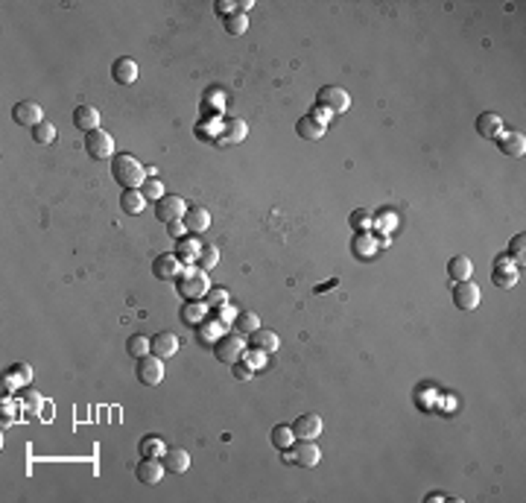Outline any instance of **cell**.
Returning a JSON list of instances; mask_svg holds the SVG:
<instances>
[{"instance_id": "cell-1", "label": "cell", "mask_w": 526, "mask_h": 503, "mask_svg": "<svg viewBox=\"0 0 526 503\" xmlns=\"http://www.w3.org/2000/svg\"><path fill=\"white\" fill-rule=\"evenodd\" d=\"M111 178L118 182L123 190H135L146 182V167L141 164V161L135 155L129 153H120L111 158Z\"/></svg>"}, {"instance_id": "cell-2", "label": "cell", "mask_w": 526, "mask_h": 503, "mask_svg": "<svg viewBox=\"0 0 526 503\" xmlns=\"http://www.w3.org/2000/svg\"><path fill=\"white\" fill-rule=\"evenodd\" d=\"M176 290L185 302H202L208 296L211 284H208V275L202 269H187V272H178Z\"/></svg>"}, {"instance_id": "cell-3", "label": "cell", "mask_w": 526, "mask_h": 503, "mask_svg": "<svg viewBox=\"0 0 526 503\" xmlns=\"http://www.w3.org/2000/svg\"><path fill=\"white\" fill-rule=\"evenodd\" d=\"M246 339H243V334H237V331H228V334H222L217 343H213V354H217V360L220 363H228V366H234L237 360H243V354H246Z\"/></svg>"}, {"instance_id": "cell-4", "label": "cell", "mask_w": 526, "mask_h": 503, "mask_svg": "<svg viewBox=\"0 0 526 503\" xmlns=\"http://www.w3.org/2000/svg\"><path fill=\"white\" fill-rule=\"evenodd\" d=\"M316 108L327 111V115H345L351 108V97L339 85H325L316 91Z\"/></svg>"}, {"instance_id": "cell-5", "label": "cell", "mask_w": 526, "mask_h": 503, "mask_svg": "<svg viewBox=\"0 0 526 503\" xmlns=\"http://www.w3.org/2000/svg\"><path fill=\"white\" fill-rule=\"evenodd\" d=\"M281 457H284V462L301 465V468H313V465H319V460H322V451L316 448V442H301V439H295L292 448L281 451Z\"/></svg>"}, {"instance_id": "cell-6", "label": "cell", "mask_w": 526, "mask_h": 503, "mask_svg": "<svg viewBox=\"0 0 526 503\" xmlns=\"http://www.w3.org/2000/svg\"><path fill=\"white\" fill-rule=\"evenodd\" d=\"M85 153L94 161L114 158V138L106 132V129H94V132L85 135Z\"/></svg>"}, {"instance_id": "cell-7", "label": "cell", "mask_w": 526, "mask_h": 503, "mask_svg": "<svg viewBox=\"0 0 526 503\" xmlns=\"http://www.w3.org/2000/svg\"><path fill=\"white\" fill-rule=\"evenodd\" d=\"M518 278H520V267L509 255H500L495 261V269H491V281H495V287L509 290V287L518 284Z\"/></svg>"}, {"instance_id": "cell-8", "label": "cell", "mask_w": 526, "mask_h": 503, "mask_svg": "<svg viewBox=\"0 0 526 503\" xmlns=\"http://www.w3.org/2000/svg\"><path fill=\"white\" fill-rule=\"evenodd\" d=\"M135 375H138V381H141L143 386H158V383L164 381V360L150 351L146 357H141V360H138Z\"/></svg>"}, {"instance_id": "cell-9", "label": "cell", "mask_w": 526, "mask_h": 503, "mask_svg": "<svg viewBox=\"0 0 526 503\" xmlns=\"http://www.w3.org/2000/svg\"><path fill=\"white\" fill-rule=\"evenodd\" d=\"M185 211H187V202L182 199V197H176V193H164V197L155 202V217H158V222H173V220H182L185 217Z\"/></svg>"}, {"instance_id": "cell-10", "label": "cell", "mask_w": 526, "mask_h": 503, "mask_svg": "<svg viewBox=\"0 0 526 503\" xmlns=\"http://www.w3.org/2000/svg\"><path fill=\"white\" fill-rule=\"evenodd\" d=\"M480 299H483V293H480V287H476L474 278L453 284V304L459 307V311H474V307L480 304Z\"/></svg>"}, {"instance_id": "cell-11", "label": "cell", "mask_w": 526, "mask_h": 503, "mask_svg": "<svg viewBox=\"0 0 526 503\" xmlns=\"http://www.w3.org/2000/svg\"><path fill=\"white\" fill-rule=\"evenodd\" d=\"M292 433H295V439H301V442H316L319 436H322V418L316 413H304L292 421Z\"/></svg>"}, {"instance_id": "cell-12", "label": "cell", "mask_w": 526, "mask_h": 503, "mask_svg": "<svg viewBox=\"0 0 526 503\" xmlns=\"http://www.w3.org/2000/svg\"><path fill=\"white\" fill-rule=\"evenodd\" d=\"M12 120L18 123V126L32 129V126H38V123L44 120V111H41V106H38V103H32V100H21V103H15V108H12Z\"/></svg>"}, {"instance_id": "cell-13", "label": "cell", "mask_w": 526, "mask_h": 503, "mask_svg": "<svg viewBox=\"0 0 526 503\" xmlns=\"http://www.w3.org/2000/svg\"><path fill=\"white\" fill-rule=\"evenodd\" d=\"M182 222H185V229L190 234H202V232L211 229V211L205 205H187Z\"/></svg>"}, {"instance_id": "cell-14", "label": "cell", "mask_w": 526, "mask_h": 503, "mask_svg": "<svg viewBox=\"0 0 526 503\" xmlns=\"http://www.w3.org/2000/svg\"><path fill=\"white\" fill-rule=\"evenodd\" d=\"M164 462L161 460H152V457H143L141 462H138V468H135V477H138V483H143V486H158L161 483V477H164Z\"/></svg>"}, {"instance_id": "cell-15", "label": "cell", "mask_w": 526, "mask_h": 503, "mask_svg": "<svg viewBox=\"0 0 526 503\" xmlns=\"http://www.w3.org/2000/svg\"><path fill=\"white\" fill-rule=\"evenodd\" d=\"M178 267H182V261H178L173 252H164L152 261V275L158 281H176L178 278Z\"/></svg>"}, {"instance_id": "cell-16", "label": "cell", "mask_w": 526, "mask_h": 503, "mask_svg": "<svg viewBox=\"0 0 526 503\" xmlns=\"http://www.w3.org/2000/svg\"><path fill=\"white\" fill-rule=\"evenodd\" d=\"M111 79L118 85H132L138 79V62L132 59V56H120V59H114L111 64Z\"/></svg>"}, {"instance_id": "cell-17", "label": "cell", "mask_w": 526, "mask_h": 503, "mask_svg": "<svg viewBox=\"0 0 526 503\" xmlns=\"http://www.w3.org/2000/svg\"><path fill=\"white\" fill-rule=\"evenodd\" d=\"M495 141H497V150L506 158H523V153H526V138L520 132H500Z\"/></svg>"}, {"instance_id": "cell-18", "label": "cell", "mask_w": 526, "mask_h": 503, "mask_svg": "<svg viewBox=\"0 0 526 503\" xmlns=\"http://www.w3.org/2000/svg\"><path fill=\"white\" fill-rule=\"evenodd\" d=\"M246 346L255 348V351H263V354H272L278 346H281V339H278V334L269 331V328H257V331L249 334V343Z\"/></svg>"}, {"instance_id": "cell-19", "label": "cell", "mask_w": 526, "mask_h": 503, "mask_svg": "<svg viewBox=\"0 0 526 503\" xmlns=\"http://www.w3.org/2000/svg\"><path fill=\"white\" fill-rule=\"evenodd\" d=\"M500 132H503V120H500L497 111H483V115L476 118V135L480 138L495 141Z\"/></svg>"}, {"instance_id": "cell-20", "label": "cell", "mask_w": 526, "mask_h": 503, "mask_svg": "<svg viewBox=\"0 0 526 503\" xmlns=\"http://www.w3.org/2000/svg\"><path fill=\"white\" fill-rule=\"evenodd\" d=\"M161 462H164V468H167V472L185 474L187 468H190V453H187L185 448H167V451H164V457H161Z\"/></svg>"}, {"instance_id": "cell-21", "label": "cell", "mask_w": 526, "mask_h": 503, "mask_svg": "<svg viewBox=\"0 0 526 503\" xmlns=\"http://www.w3.org/2000/svg\"><path fill=\"white\" fill-rule=\"evenodd\" d=\"M150 339H152V354L161 357V360H170V357L178 351V336L170 334V331H158Z\"/></svg>"}, {"instance_id": "cell-22", "label": "cell", "mask_w": 526, "mask_h": 503, "mask_svg": "<svg viewBox=\"0 0 526 503\" xmlns=\"http://www.w3.org/2000/svg\"><path fill=\"white\" fill-rule=\"evenodd\" d=\"M73 126L79 129V132H94V129H100V111H97L94 106H76L73 111Z\"/></svg>"}, {"instance_id": "cell-23", "label": "cell", "mask_w": 526, "mask_h": 503, "mask_svg": "<svg viewBox=\"0 0 526 503\" xmlns=\"http://www.w3.org/2000/svg\"><path fill=\"white\" fill-rule=\"evenodd\" d=\"M199 252H202V243H196L193 234L187 232L185 237H178V240H176V252H173V255H176L182 264H190V267H193V264H196V257H199Z\"/></svg>"}, {"instance_id": "cell-24", "label": "cell", "mask_w": 526, "mask_h": 503, "mask_svg": "<svg viewBox=\"0 0 526 503\" xmlns=\"http://www.w3.org/2000/svg\"><path fill=\"white\" fill-rule=\"evenodd\" d=\"M448 275H450V281H468L474 278V261L468 255H453L450 261H448Z\"/></svg>"}, {"instance_id": "cell-25", "label": "cell", "mask_w": 526, "mask_h": 503, "mask_svg": "<svg viewBox=\"0 0 526 503\" xmlns=\"http://www.w3.org/2000/svg\"><path fill=\"white\" fill-rule=\"evenodd\" d=\"M295 132H299V138H304V141H319V138H325V123L316 120L313 115H304V118H299V123H295Z\"/></svg>"}, {"instance_id": "cell-26", "label": "cell", "mask_w": 526, "mask_h": 503, "mask_svg": "<svg viewBox=\"0 0 526 503\" xmlns=\"http://www.w3.org/2000/svg\"><path fill=\"white\" fill-rule=\"evenodd\" d=\"M120 208L126 211V214H141V211L146 208V197L141 193V187H135V190H123L120 193Z\"/></svg>"}, {"instance_id": "cell-27", "label": "cell", "mask_w": 526, "mask_h": 503, "mask_svg": "<svg viewBox=\"0 0 526 503\" xmlns=\"http://www.w3.org/2000/svg\"><path fill=\"white\" fill-rule=\"evenodd\" d=\"M351 252L360 257H371L377 252V240L371 237V232H357L351 240Z\"/></svg>"}, {"instance_id": "cell-28", "label": "cell", "mask_w": 526, "mask_h": 503, "mask_svg": "<svg viewBox=\"0 0 526 503\" xmlns=\"http://www.w3.org/2000/svg\"><path fill=\"white\" fill-rule=\"evenodd\" d=\"M205 313H208V304L205 302H185L182 307V319H185V325H202L205 322Z\"/></svg>"}, {"instance_id": "cell-29", "label": "cell", "mask_w": 526, "mask_h": 503, "mask_svg": "<svg viewBox=\"0 0 526 503\" xmlns=\"http://www.w3.org/2000/svg\"><path fill=\"white\" fill-rule=\"evenodd\" d=\"M269 439H272V445H275L278 451H287V448L295 445V433H292L290 425H275L272 433H269Z\"/></svg>"}, {"instance_id": "cell-30", "label": "cell", "mask_w": 526, "mask_h": 503, "mask_svg": "<svg viewBox=\"0 0 526 503\" xmlns=\"http://www.w3.org/2000/svg\"><path fill=\"white\" fill-rule=\"evenodd\" d=\"M138 448H141V457H152V460H161L164 451H167V445H164L161 436H143Z\"/></svg>"}, {"instance_id": "cell-31", "label": "cell", "mask_w": 526, "mask_h": 503, "mask_svg": "<svg viewBox=\"0 0 526 503\" xmlns=\"http://www.w3.org/2000/svg\"><path fill=\"white\" fill-rule=\"evenodd\" d=\"M126 351L135 357V360H141V357H146L152 351V339H146L143 334H135V336H129L126 339Z\"/></svg>"}, {"instance_id": "cell-32", "label": "cell", "mask_w": 526, "mask_h": 503, "mask_svg": "<svg viewBox=\"0 0 526 503\" xmlns=\"http://www.w3.org/2000/svg\"><path fill=\"white\" fill-rule=\"evenodd\" d=\"M232 325H234L237 334H252V331L260 328V319H257V313H252V311H240V313L234 316Z\"/></svg>"}, {"instance_id": "cell-33", "label": "cell", "mask_w": 526, "mask_h": 503, "mask_svg": "<svg viewBox=\"0 0 526 503\" xmlns=\"http://www.w3.org/2000/svg\"><path fill=\"white\" fill-rule=\"evenodd\" d=\"M217 264H220V252H217V246H202L199 257H196V269L208 272V269H213Z\"/></svg>"}, {"instance_id": "cell-34", "label": "cell", "mask_w": 526, "mask_h": 503, "mask_svg": "<svg viewBox=\"0 0 526 503\" xmlns=\"http://www.w3.org/2000/svg\"><path fill=\"white\" fill-rule=\"evenodd\" d=\"M29 132H32V141H36V143H53L56 141V126L47 123V120H41L38 126H32Z\"/></svg>"}, {"instance_id": "cell-35", "label": "cell", "mask_w": 526, "mask_h": 503, "mask_svg": "<svg viewBox=\"0 0 526 503\" xmlns=\"http://www.w3.org/2000/svg\"><path fill=\"white\" fill-rule=\"evenodd\" d=\"M141 193L146 197V202H158L164 197V182H158L155 176H146V182L141 185Z\"/></svg>"}, {"instance_id": "cell-36", "label": "cell", "mask_w": 526, "mask_h": 503, "mask_svg": "<svg viewBox=\"0 0 526 503\" xmlns=\"http://www.w3.org/2000/svg\"><path fill=\"white\" fill-rule=\"evenodd\" d=\"M246 29H249V18H246L243 12H234V15H228V18H225V32H228V36H243Z\"/></svg>"}, {"instance_id": "cell-37", "label": "cell", "mask_w": 526, "mask_h": 503, "mask_svg": "<svg viewBox=\"0 0 526 503\" xmlns=\"http://www.w3.org/2000/svg\"><path fill=\"white\" fill-rule=\"evenodd\" d=\"M523 249H526V234L520 232V234H515L512 237V243H509V257L523 269Z\"/></svg>"}, {"instance_id": "cell-38", "label": "cell", "mask_w": 526, "mask_h": 503, "mask_svg": "<svg viewBox=\"0 0 526 503\" xmlns=\"http://www.w3.org/2000/svg\"><path fill=\"white\" fill-rule=\"evenodd\" d=\"M208 307H213V311H217V307H222V304H228V290L225 287H211L208 290V296L202 299Z\"/></svg>"}, {"instance_id": "cell-39", "label": "cell", "mask_w": 526, "mask_h": 503, "mask_svg": "<svg viewBox=\"0 0 526 503\" xmlns=\"http://www.w3.org/2000/svg\"><path fill=\"white\" fill-rule=\"evenodd\" d=\"M351 225H354V232H369L371 229V211H354Z\"/></svg>"}, {"instance_id": "cell-40", "label": "cell", "mask_w": 526, "mask_h": 503, "mask_svg": "<svg viewBox=\"0 0 526 503\" xmlns=\"http://www.w3.org/2000/svg\"><path fill=\"white\" fill-rule=\"evenodd\" d=\"M213 12L222 15V18H228V15H234L240 9H237V0H217V3H213Z\"/></svg>"}, {"instance_id": "cell-41", "label": "cell", "mask_w": 526, "mask_h": 503, "mask_svg": "<svg viewBox=\"0 0 526 503\" xmlns=\"http://www.w3.org/2000/svg\"><path fill=\"white\" fill-rule=\"evenodd\" d=\"M27 378H32V369H29V366H12L9 383H21V381H27Z\"/></svg>"}, {"instance_id": "cell-42", "label": "cell", "mask_w": 526, "mask_h": 503, "mask_svg": "<svg viewBox=\"0 0 526 503\" xmlns=\"http://www.w3.org/2000/svg\"><path fill=\"white\" fill-rule=\"evenodd\" d=\"M243 357H246V360H249V366H252L255 371L263 366V360H266V354H263V351H255V348H246V354H243Z\"/></svg>"}, {"instance_id": "cell-43", "label": "cell", "mask_w": 526, "mask_h": 503, "mask_svg": "<svg viewBox=\"0 0 526 503\" xmlns=\"http://www.w3.org/2000/svg\"><path fill=\"white\" fill-rule=\"evenodd\" d=\"M252 375H255V369H252L249 363H240V360L234 363V378H237V381H249Z\"/></svg>"}, {"instance_id": "cell-44", "label": "cell", "mask_w": 526, "mask_h": 503, "mask_svg": "<svg viewBox=\"0 0 526 503\" xmlns=\"http://www.w3.org/2000/svg\"><path fill=\"white\" fill-rule=\"evenodd\" d=\"M167 232H170L176 240L187 234V229H185V222H182V220H173V222H167Z\"/></svg>"}, {"instance_id": "cell-45", "label": "cell", "mask_w": 526, "mask_h": 503, "mask_svg": "<svg viewBox=\"0 0 526 503\" xmlns=\"http://www.w3.org/2000/svg\"><path fill=\"white\" fill-rule=\"evenodd\" d=\"M424 500H430V503H439V500H448V495H441V492H433V495H427Z\"/></svg>"}]
</instances>
